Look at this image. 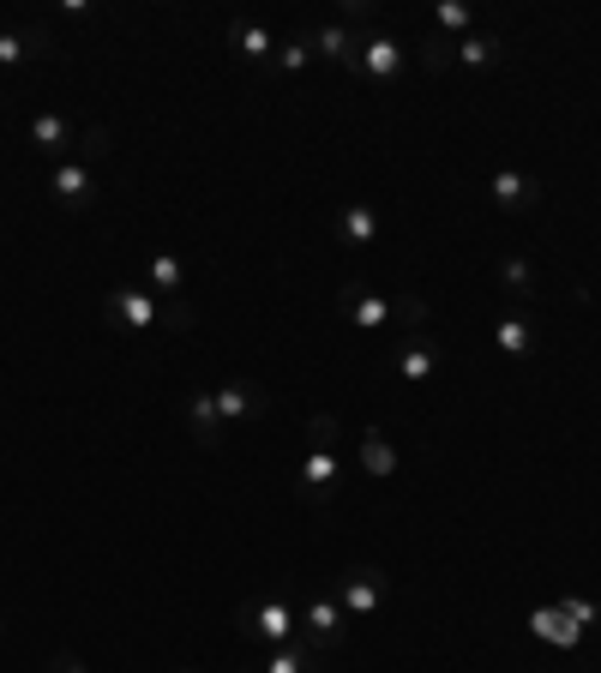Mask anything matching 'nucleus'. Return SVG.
Returning <instances> with one entry per match:
<instances>
[{
  "label": "nucleus",
  "instance_id": "1",
  "mask_svg": "<svg viewBox=\"0 0 601 673\" xmlns=\"http://www.w3.org/2000/svg\"><path fill=\"white\" fill-rule=\"evenodd\" d=\"M343 469H349V457H343V421L337 415H314L307 421V452H300V469H295V493L307 505H325L337 493Z\"/></svg>",
  "mask_w": 601,
  "mask_h": 673
},
{
  "label": "nucleus",
  "instance_id": "2",
  "mask_svg": "<svg viewBox=\"0 0 601 673\" xmlns=\"http://www.w3.org/2000/svg\"><path fill=\"white\" fill-rule=\"evenodd\" d=\"M235 625L253 649H283L300 637V608L289 601V589H277V596H265V601H241Z\"/></svg>",
  "mask_w": 601,
  "mask_h": 673
},
{
  "label": "nucleus",
  "instance_id": "3",
  "mask_svg": "<svg viewBox=\"0 0 601 673\" xmlns=\"http://www.w3.org/2000/svg\"><path fill=\"white\" fill-rule=\"evenodd\" d=\"M337 608L349 613V620H367V613H380L385 608V596H392V577H385L380 566H355V571H343L337 577Z\"/></svg>",
  "mask_w": 601,
  "mask_h": 673
},
{
  "label": "nucleus",
  "instance_id": "4",
  "mask_svg": "<svg viewBox=\"0 0 601 673\" xmlns=\"http://www.w3.org/2000/svg\"><path fill=\"white\" fill-rule=\"evenodd\" d=\"M103 313H108V325H120V331H132V336H144V331H157L163 325V301L151 295V289H132V283L108 289Z\"/></svg>",
  "mask_w": 601,
  "mask_h": 673
},
{
  "label": "nucleus",
  "instance_id": "5",
  "mask_svg": "<svg viewBox=\"0 0 601 673\" xmlns=\"http://www.w3.org/2000/svg\"><path fill=\"white\" fill-rule=\"evenodd\" d=\"M337 313H349L361 331H380V325H392L397 319V301H385V295H373L367 283H343L337 289Z\"/></svg>",
  "mask_w": 601,
  "mask_h": 673
},
{
  "label": "nucleus",
  "instance_id": "6",
  "mask_svg": "<svg viewBox=\"0 0 601 673\" xmlns=\"http://www.w3.org/2000/svg\"><path fill=\"white\" fill-rule=\"evenodd\" d=\"M49 193L61 199L66 211H85V205L97 199V168H91V163H73V156H66V163L49 168Z\"/></svg>",
  "mask_w": 601,
  "mask_h": 673
},
{
  "label": "nucleus",
  "instance_id": "7",
  "mask_svg": "<svg viewBox=\"0 0 601 673\" xmlns=\"http://www.w3.org/2000/svg\"><path fill=\"white\" fill-rule=\"evenodd\" d=\"M392 367H397V379H409V385H427V379L445 367V343L439 336H409L404 350L392 355Z\"/></svg>",
  "mask_w": 601,
  "mask_h": 673
},
{
  "label": "nucleus",
  "instance_id": "8",
  "mask_svg": "<svg viewBox=\"0 0 601 673\" xmlns=\"http://www.w3.org/2000/svg\"><path fill=\"white\" fill-rule=\"evenodd\" d=\"M210 397H217L222 428H241V421H253V415H265V403H271L259 385H247V379H229V385H217Z\"/></svg>",
  "mask_w": 601,
  "mask_h": 673
},
{
  "label": "nucleus",
  "instance_id": "9",
  "mask_svg": "<svg viewBox=\"0 0 601 673\" xmlns=\"http://www.w3.org/2000/svg\"><path fill=\"white\" fill-rule=\"evenodd\" d=\"M499 211H536L541 205V181L536 175H523V168H494V181H487Z\"/></svg>",
  "mask_w": 601,
  "mask_h": 673
},
{
  "label": "nucleus",
  "instance_id": "10",
  "mask_svg": "<svg viewBox=\"0 0 601 673\" xmlns=\"http://www.w3.org/2000/svg\"><path fill=\"white\" fill-rule=\"evenodd\" d=\"M343 625H349V613L337 608V596H307V608H300V632L314 637V644L337 649Z\"/></svg>",
  "mask_w": 601,
  "mask_h": 673
},
{
  "label": "nucleus",
  "instance_id": "11",
  "mask_svg": "<svg viewBox=\"0 0 601 673\" xmlns=\"http://www.w3.org/2000/svg\"><path fill=\"white\" fill-rule=\"evenodd\" d=\"M331 229H337L343 246H373V241H380V229H385V217L373 205H361V199H349V205L331 217Z\"/></svg>",
  "mask_w": 601,
  "mask_h": 673
},
{
  "label": "nucleus",
  "instance_id": "12",
  "mask_svg": "<svg viewBox=\"0 0 601 673\" xmlns=\"http://www.w3.org/2000/svg\"><path fill=\"white\" fill-rule=\"evenodd\" d=\"M30 151L49 156V163H66V151H73V120L54 115V109H42V115L30 120Z\"/></svg>",
  "mask_w": 601,
  "mask_h": 673
},
{
  "label": "nucleus",
  "instance_id": "13",
  "mask_svg": "<svg viewBox=\"0 0 601 673\" xmlns=\"http://www.w3.org/2000/svg\"><path fill=\"white\" fill-rule=\"evenodd\" d=\"M355 61H361V73H367V78H380V85H385V78H397V73L409 66V49H404L397 37H367Z\"/></svg>",
  "mask_w": 601,
  "mask_h": 673
},
{
  "label": "nucleus",
  "instance_id": "14",
  "mask_svg": "<svg viewBox=\"0 0 601 673\" xmlns=\"http://www.w3.org/2000/svg\"><path fill=\"white\" fill-rule=\"evenodd\" d=\"M307 42H314V54H319V61H331V66H349L355 54H361V37H355L343 18H331V25H314V30H307Z\"/></svg>",
  "mask_w": 601,
  "mask_h": 673
},
{
  "label": "nucleus",
  "instance_id": "15",
  "mask_svg": "<svg viewBox=\"0 0 601 673\" xmlns=\"http://www.w3.org/2000/svg\"><path fill=\"white\" fill-rule=\"evenodd\" d=\"M494 350H506V355H536V325L523 319V313H499L494 319Z\"/></svg>",
  "mask_w": 601,
  "mask_h": 673
},
{
  "label": "nucleus",
  "instance_id": "16",
  "mask_svg": "<svg viewBox=\"0 0 601 673\" xmlns=\"http://www.w3.org/2000/svg\"><path fill=\"white\" fill-rule=\"evenodd\" d=\"M187 421H193V440L205 445V452H217L222 433H229V428H222V415H217V397H205V391L187 403Z\"/></svg>",
  "mask_w": 601,
  "mask_h": 673
},
{
  "label": "nucleus",
  "instance_id": "17",
  "mask_svg": "<svg viewBox=\"0 0 601 673\" xmlns=\"http://www.w3.org/2000/svg\"><path fill=\"white\" fill-rule=\"evenodd\" d=\"M361 469L367 475H397V445L385 440V428H361Z\"/></svg>",
  "mask_w": 601,
  "mask_h": 673
},
{
  "label": "nucleus",
  "instance_id": "18",
  "mask_svg": "<svg viewBox=\"0 0 601 673\" xmlns=\"http://www.w3.org/2000/svg\"><path fill=\"white\" fill-rule=\"evenodd\" d=\"M529 632H536V637H548V644H560V649H577L584 625H572L560 608H536V613H529Z\"/></svg>",
  "mask_w": 601,
  "mask_h": 673
},
{
  "label": "nucleus",
  "instance_id": "19",
  "mask_svg": "<svg viewBox=\"0 0 601 673\" xmlns=\"http://www.w3.org/2000/svg\"><path fill=\"white\" fill-rule=\"evenodd\" d=\"M229 37H235V49L247 54V61H271V54H277V37L265 25H253V18H235V25H229Z\"/></svg>",
  "mask_w": 601,
  "mask_h": 673
},
{
  "label": "nucleus",
  "instance_id": "20",
  "mask_svg": "<svg viewBox=\"0 0 601 673\" xmlns=\"http://www.w3.org/2000/svg\"><path fill=\"white\" fill-rule=\"evenodd\" d=\"M144 277H151V289H157V295H181V289H187V265L175 259V253H151Z\"/></svg>",
  "mask_w": 601,
  "mask_h": 673
},
{
  "label": "nucleus",
  "instance_id": "21",
  "mask_svg": "<svg viewBox=\"0 0 601 673\" xmlns=\"http://www.w3.org/2000/svg\"><path fill=\"white\" fill-rule=\"evenodd\" d=\"M499 283H506V295H517V301L541 295V277H536V265H529V259H499Z\"/></svg>",
  "mask_w": 601,
  "mask_h": 673
},
{
  "label": "nucleus",
  "instance_id": "22",
  "mask_svg": "<svg viewBox=\"0 0 601 673\" xmlns=\"http://www.w3.org/2000/svg\"><path fill=\"white\" fill-rule=\"evenodd\" d=\"M451 54H458L463 66H494V61H499V54H506V49H499V37H494V30H475V37L451 42Z\"/></svg>",
  "mask_w": 601,
  "mask_h": 673
},
{
  "label": "nucleus",
  "instance_id": "23",
  "mask_svg": "<svg viewBox=\"0 0 601 673\" xmlns=\"http://www.w3.org/2000/svg\"><path fill=\"white\" fill-rule=\"evenodd\" d=\"M470 25H475V13L463 0H439V7H433V30H439V37H463Z\"/></svg>",
  "mask_w": 601,
  "mask_h": 673
},
{
  "label": "nucleus",
  "instance_id": "24",
  "mask_svg": "<svg viewBox=\"0 0 601 673\" xmlns=\"http://www.w3.org/2000/svg\"><path fill=\"white\" fill-rule=\"evenodd\" d=\"M277 66H283V73H300V66H314V42H307V30H295L289 42H277Z\"/></svg>",
  "mask_w": 601,
  "mask_h": 673
},
{
  "label": "nucleus",
  "instance_id": "25",
  "mask_svg": "<svg viewBox=\"0 0 601 673\" xmlns=\"http://www.w3.org/2000/svg\"><path fill=\"white\" fill-rule=\"evenodd\" d=\"M560 613H565V620H572V625H601V608H596V601H584V596L560 601Z\"/></svg>",
  "mask_w": 601,
  "mask_h": 673
},
{
  "label": "nucleus",
  "instance_id": "26",
  "mask_svg": "<svg viewBox=\"0 0 601 673\" xmlns=\"http://www.w3.org/2000/svg\"><path fill=\"white\" fill-rule=\"evenodd\" d=\"M445 61H451V37H427V42H421V66H427V73H439Z\"/></svg>",
  "mask_w": 601,
  "mask_h": 673
},
{
  "label": "nucleus",
  "instance_id": "27",
  "mask_svg": "<svg viewBox=\"0 0 601 673\" xmlns=\"http://www.w3.org/2000/svg\"><path fill=\"white\" fill-rule=\"evenodd\" d=\"M108 144H115V139H108V127H85V156H91V163H103Z\"/></svg>",
  "mask_w": 601,
  "mask_h": 673
},
{
  "label": "nucleus",
  "instance_id": "28",
  "mask_svg": "<svg viewBox=\"0 0 601 673\" xmlns=\"http://www.w3.org/2000/svg\"><path fill=\"white\" fill-rule=\"evenodd\" d=\"M367 18H380L373 0H343V25H367Z\"/></svg>",
  "mask_w": 601,
  "mask_h": 673
},
{
  "label": "nucleus",
  "instance_id": "29",
  "mask_svg": "<svg viewBox=\"0 0 601 673\" xmlns=\"http://www.w3.org/2000/svg\"><path fill=\"white\" fill-rule=\"evenodd\" d=\"M163 325H169V331H193V307H187V301L163 307Z\"/></svg>",
  "mask_w": 601,
  "mask_h": 673
},
{
  "label": "nucleus",
  "instance_id": "30",
  "mask_svg": "<svg viewBox=\"0 0 601 673\" xmlns=\"http://www.w3.org/2000/svg\"><path fill=\"white\" fill-rule=\"evenodd\" d=\"M42 673H85V661L73 656V649H61V656H49V668Z\"/></svg>",
  "mask_w": 601,
  "mask_h": 673
},
{
  "label": "nucleus",
  "instance_id": "31",
  "mask_svg": "<svg viewBox=\"0 0 601 673\" xmlns=\"http://www.w3.org/2000/svg\"><path fill=\"white\" fill-rule=\"evenodd\" d=\"M175 673H199V668H175Z\"/></svg>",
  "mask_w": 601,
  "mask_h": 673
}]
</instances>
